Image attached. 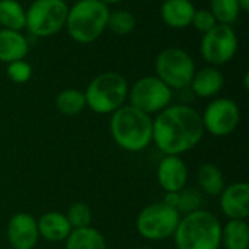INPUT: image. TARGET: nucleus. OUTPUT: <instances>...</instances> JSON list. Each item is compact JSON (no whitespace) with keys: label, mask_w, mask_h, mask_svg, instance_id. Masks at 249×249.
Listing matches in <instances>:
<instances>
[{"label":"nucleus","mask_w":249,"mask_h":249,"mask_svg":"<svg viewBox=\"0 0 249 249\" xmlns=\"http://www.w3.org/2000/svg\"><path fill=\"white\" fill-rule=\"evenodd\" d=\"M201 115L187 105L166 107L153 121V137L160 152L178 156L194 149L204 136Z\"/></svg>","instance_id":"nucleus-1"},{"label":"nucleus","mask_w":249,"mask_h":249,"mask_svg":"<svg viewBox=\"0 0 249 249\" xmlns=\"http://www.w3.org/2000/svg\"><path fill=\"white\" fill-rule=\"evenodd\" d=\"M109 128L115 143L128 152L146 149L153 137V120L131 105L120 107L112 112Z\"/></svg>","instance_id":"nucleus-2"},{"label":"nucleus","mask_w":249,"mask_h":249,"mask_svg":"<svg viewBox=\"0 0 249 249\" xmlns=\"http://www.w3.org/2000/svg\"><path fill=\"white\" fill-rule=\"evenodd\" d=\"M174 238L178 249H219L222 225L214 214L200 209L181 217Z\"/></svg>","instance_id":"nucleus-3"},{"label":"nucleus","mask_w":249,"mask_h":249,"mask_svg":"<svg viewBox=\"0 0 249 249\" xmlns=\"http://www.w3.org/2000/svg\"><path fill=\"white\" fill-rule=\"evenodd\" d=\"M108 16V6L99 0H79L67 13L66 26L69 35L82 44L93 42L107 29Z\"/></svg>","instance_id":"nucleus-4"},{"label":"nucleus","mask_w":249,"mask_h":249,"mask_svg":"<svg viewBox=\"0 0 249 249\" xmlns=\"http://www.w3.org/2000/svg\"><path fill=\"white\" fill-rule=\"evenodd\" d=\"M128 95L127 80L118 73H102L88 86L86 105L96 114H112L123 107Z\"/></svg>","instance_id":"nucleus-5"},{"label":"nucleus","mask_w":249,"mask_h":249,"mask_svg":"<svg viewBox=\"0 0 249 249\" xmlns=\"http://www.w3.org/2000/svg\"><path fill=\"white\" fill-rule=\"evenodd\" d=\"M67 13L64 0H35L26 10L25 28L39 38L51 36L66 26Z\"/></svg>","instance_id":"nucleus-6"},{"label":"nucleus","mask_w":249,"mask_h":249,"mask_svg":"<svg viewBox=\"0 0 249 249\" xmlns=\"http://www.w3.org/2000/svg\"><path fill=\"white\" fill-rule=\"evenodd\" d=\"M181 214L166 203H153L144 207L137 217L139 233L149 241H165L174 236Z\"/></svg>","instance_id":"nucleus-7"},{"label":"nucleus","mask_w":249,"mask_h":249,"mask_svg":"<svg viewBox=\"0 0 249 249\" xmlns=\"http://www.w3.org/2000/svg\"><path fill=\"white\" fill-rule=\"evenodd\" d=\"M156 77L171 89H184L191 85L196 73L193 58L179 48H166L156 57Z\"/></svg>","instance_id":"nucleus-8"},{"label":"nucleus","mask_w":249,"mask_h":249,"mask_svg":"<svg viewBox=\"0 0 249 249\" xmlns=\"http://www.w3.org/2000/svg\"><path fill=\"white\" fill-rule=\"evenodd\" d=\"M171 99V88H168L156 76H147L137 80L130 90L131 107L140 109L144 114L160 112L169 105Z\"/></svg>","instance_id":"nucleus-9"},{"label":"nucleus","mask_w":249,"mask_h":249,"mask_svg":"<svg viewBox=\"0 0 249 249\" xmlns=\"http://www.w3.org/2000/svg\"><path fill=\"white\" fill-rule=\"evenodd\" d=\"M238 51V36L231 25L217 23L204 34L201 41V54L212 64H225L231 61Z\"/></svg>","instance_id":"nucleus-10"},{"label":"nucleus","mask_w":249,"mask_h":249,"mask_svg":"<svg viewBox=\"0 0 249 249\" xmlns=\"http://www.w3.org/2000/svg\"><path fill=\"white\" fill-rule=\"evenodd\" d=\"M204 130L210 134L223 137L235 131L239 124L241 112L235 101L229 98H219L210 102L201 117Z\"/></svg>","instance_id":"nucleus-11"},{"label":"nucleus","mask_w":249,"mask_h":249,"mask_svg":"<svg viewBox=\"0 0 249 249\" xmlns=\"http://www.w3.org/2000/svg\"><path fill=\"white\" fill-rule=\"evenodd\" d=\"M7 239L13 249H34L38 239V223L28 213H16L7 225Z\"/></svg>","instance_id":"nucleus-12"},{"label":"nucleus","mask_w":249,"mask_h":249,"mask_svg":"<svg viewBox=\"0 0 249 249\" xmlns=\"http://www.w3.org/2000/svg\"><path fill=\"white\" fill-rule=\"evenodd\" d=\"M158 182L166 193H177L185 188L188 169L179 156L166 155L158 166Z\"/></svg>","instance_id":"nucleus-13"},{"label":"nucleus","mask_w":249,"mask_h":249,"mask_svg":"<svg viewBox=\"0 0 249 249\" xmlns=\"http://www.w3.org/2000/svg\"><path fill=\"white\" fill-rule=\"evenodd\" d=\"M222 212L231 220H247L249 216V185L247 182H235L220 194Z\"/></svg>","instance_id":"nucleus-14"},{"label":"nucleus","mask_w":249,"mask_h":249,"mask_svg":"<svg viewBox=\"0 0 249 249\" xmlns=\"http://www.w3.org/2000/svg\"><path fill=\"white\" fill-rule=\"evenodd\" d=\"M38 232L48 242H61L66 241L67 236L71 233V226L66 217V214L60 212H48L39 217Z\"/></svg>","instance_id":"nucleus-15"},{"label":"nucleus","mask_w":249,"mask_h":249,"mask_svg":"<svg viewBox=\"0 0 249 249\" xmlns=\"http://www.w3.org/2000/svg\"><path fill=\"white\" fill-rule=\"evenodd\" d=\"M196 7L190 0H165L160 7L163 22L175 29H182L191 25Z\"/></svg>","instance_id":"nucleus-16"},{"label":"nucleus","mask_w":249,"mask_h":249,"mask_svg":"<svg viewBox=\"0 0 249 249\" xmlns=\"http://www.w3.org/2000/svg\"><path fill=\"white\" fill-rule=\"evenodd\" d=\"M225 86L223 74L214 67H204L194 73L191 80L193 92L200 98H212L217 95Z\"/></svg>","instance_id":"nucleus-17"},{"label":"nucleus","mask_w":249,"mask_h":249,"mask_svg":"<svg viewBox=\"0 0 249 249\" xmlns=\"http://www.w3.org/2000/svg\"><path fill=\"white\" fill-rule=\"evenodd\" d=\"M28 41L19 31H0V61L13 63L23 60L28 54Z\"/></svg>","instance_id":"nucleus-18"},{"label":"nucleus","mask_w":249,"mask_h":249,"mask_svg":"<svg viewBox=\"0 0 249 249\" xmlns=\"http://www.w3.org/2000/svg\"><path fill=\"white\" fill-rule=\"evenodd\" d=\"M198 187L206 196H220L225 190V177L223 172L214 163H204L197 172Z\"/></svg>","instance_id":"nucleus-19"},{"label":"nucleus","mask_w":249,"mask_h":249,"mask_svg":"<svg viewBox=\"0 0 249 249\" xmlns=\"http://www.w3.org/2000/svg\"><path fill=\"white\" fill-rule=\"evenodd\" d=\"M66 249H107V242L101 232L88 226L71 231L66 239Z\"/></svg>","instance_id":"nucleus-20"},{"label":"nucleus","mask_w":249,"mask_h":249,"mask_svg":"<svg viewBox=\"0 0 249 249\" xmlns=\"http://www.w3.org/2000/svg\"><path fill=\"white\" fill-rule=\"evenodd\" d=\"M163 203L174 207L179 213H193L196 210H200V206L203 203V196L196 188H182L177 193H166Z\"/></svg>","instance_id":"nucleus-21"},{"label":"nucleus","mask_w":249,"mask_h":249,"mask_svg":"<svg viewBox=\"0 0 249 249\" xmlns=\"http://www.w3.org/2000/svg\"><path fill=\"white\" fill-rule=\"evenodd\" d=\"M222 242L226 249H248L249 228L247 220H229L222 229Z\"/></svg>","instance_id":"nucleus-22"},{"label":"nucleus","mask_w":249,"mask_h":249,"mask_svg":"<svg viewBox=\"0 0 249 249\" xmlns=\"http://www.w3.org/2000/svg\"><path fill=\"white\" fill-rule=\"evenodd\" d=\"M0 25L3 29H23L26 25V10L16 0H0Z\"/></svg>","instance_id":"nucleus-23"},{"label":"nucleus","mask_w":249,"mask_h":249,"mask_svg":"<svg viewBox=\"0 0 249 249\" xmlns=\"http://www.w3.org/2000/svg\"><path fill=\"white\" fill-rule=\"evenodd\" d=\"M55 107L64 115H77L86 107L85 93L79 89H66L57 95Z\"/></svg>","instance_id":"nucleus-24"},{"label":"nucleus","mask_w":249,"mask_h":249,"mask_svg":"<svg viewBox=\"0 0 249 249\" xmlns=\"http://www.w3.org/2000/svg\"><path fill=\"white\" fill-rule=\"evenodd\" d=\"M216 22L223 25H232L241 13L238 0H212V9Z\"/></svg>","instance_id":"nucleus-25"},{"label":"nucleus","mask_w":249,"mask_h":249,"mask_svg":"<svg viewBox=\"0 0 249 249\" xmlns=\"http://www.w3.org/2000/svg\"><path fill=\"white\" fill-rule=\"evenodd\" d=\"M136 26V18L128 10H115L109 13L107 28H109L115 35H127Z\"/></svg>","instance_id":"nucleus-26"},{"label":"nucleus","mask_w":249,"mask_h":249,"mask_svg":"<svg viewBox=\"0 0 249 249\" xmlns=\"http://www.w3.org/2000/svg\"><path fill=\"white\" fill-rule=\"evenodd\" d=\"M71 229H83L92 223V212L85 203H74L69 207L66 214Z\"/></svg>","instance_id":"nucleus-27"},{"label":"nucleus","mask_w":249,"mask_h":249,"mask_svg":"<svg viewBox=\"0 0 249 249\" xmlns=\"http://www.w3.org/2000/svg\"><path fill=\"white\" fill-rule=\"evenodd\" d=\"M7 76L15 83H25L32 76V67L25 60H18V61L9 63V66H7Z\"/></svg>","instance_id":"nucleus-28"},{"label":"nucleus","mask_w":249,"mask_h":249,"mask_svg":"<svg viewBox=\"0 0 249 249\" xmlns=\"http://www.w3.org/2000/svg\"><path fill=\"white\" fill-rule=\"evenodd\" d=\"M191 23L196 26V29H197V31H200V32H203V34L209 32L213 26H216V25H217V22H216V19H214L213 13H212L210 10H207V9L196 10V12H194V16H193V22H191Z\"/></svg>","instance_id":"nucleus-29"},{"label":"nucleus","mask_w":249,"mask_h":249,"mask_svg":"<svg viewBox=\"0 0 249 249\" xmlns=\"http://www.w3.org/2000/svg\"><path fill=\"white\" fill-rule=\"evenodd\" d=\"M238 1H239L241 10H242V12H248V10H249V0H238Z\"/></svg>","instance_id":"nucleus-30"},{"label":"nucleus","mask_w":249,"mask_h":249,"mask_svg":"<svg viewBox=\"0 0 249 249\" xmlns=\"http://www.w3.org/2000/svg\"><path fill=\"white\" fill-rule=\"evenodd\" d=\"M101 3H104V4H115V3H120V1H123V0H99Z\"/></svg>","instance_id":"nucleus-31"},{"label":"nucleus","mask_w":249,"mask_h":249,"mask_svg":"<svg viewBox=\"0 0 249 249\" xmlns=\"http://www.w3.org/2000/svg\"><path fill=\"white\" fill-rule=\"evenodd\" d=\"M136 249H149V248H146V247H140V248H136Z\"/></svg>","instance_id":"nucleus-32"}]
</instances>
